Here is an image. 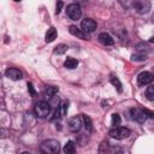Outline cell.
<instances>
[{
	"mask_svg": "<svg viewBox=\"0 0 154 154\" xmlns=\"http://www.w3.org/2000/svg\"><path fill=\"white\" fill-rule=\"evenodd\" d=\"M40 149H41L42 153H46V154H55V153L59 152L60 144L55 140H47V141L42 142Z\"/></svg>",
	"mask_w": 154,
	"mask_h": 154,
	"instance_id": "obj_1",
	"label": "cell"
},
{
	"mask_svg": "<svg viewBox=\"0 0 154 154\" xmlns=\"http://www.w3.org/2000/svg\"><path fill=\"white\" fill-rule=\"evenodd\" d=\"M51 112V105L46 101H40L35 105V114L37 118H46Z\"/></svg>",
	"mask_w": 154,
	"mask_h": 154,
	"instance_id": "obj_2",
	"label": "cell"
},
{
	"mask_svg": "<svg viewBox=\"0 0 154 154\" xmlns=\"http://www.w3.org/2000/svg\"><path fill=\"white\" fill-rule=\"evenodd\" d=\"M108 135L112 137V138H116V140H123V138H126L129 137L130 135V130L126 129V128H122V126H114L112 130H109Z\"/></svg>",
	"mask_w": 154,
	"mask_h": 154,
	"instance_id": "obj_3",
	"label": "cell"
},
{
	"mask_svg": "<svg viewBox=\"0 0 154 154\" xmlns=\"http://www.w3.org/2000/svg\"><path fill=\"white\" fill-rule=\"evenodd\" d=\"M66 14L70 19L72 20H77L81 18L82 16V10H81V6L78 4H71L67 6L66 8Z\"/></svg>",
	"mask_w": 154,
	"mask_h": 154,
	"instance_id": "obj_4",
	"label": "cell"
},
{
	"mask_svg": "<svg viewBox=\"0 0 154 154\" xmlns=\"http://www.w3.org/2000/svg\"><path fill=\"white\" fill-rule=\"evenodd\" d=\"M67 125H69L70 131H72V132H78V131L82 129V125H83V123H82V117H79V116L72 117V118L69 120Z\"/></svg>",
	"mask_w": 154,
	"mask_h": 154,
	"instance_id": "obj_5",
	"label": "cell"
},
{
	"mask_svg": "<svg viewBox=\"0 0 154 154\" xmlns=\"http://www.w3.org/2000/svg\"><path fill=\"white\" fill-rule=\"evenodd\" d=\"M130 113H131V117L134 120L138 122V123H143L146 119H147V113L144 109H141V108H131L130 109Z\"/></svg>",
	"mask_w": 154,
	"mask_h": 154,
	"instance_id": "obj_6",
	"label": "cell"
},
{
	"mask_svg": "<svg viewBox=\"0 0 154 154\" xmlns=\"http://www.w3.org/2000/svg\"><path fill=\"white\" fill-rule=\"evenodd\" d=\"M81 28L85 32H93L96 29V22L94 19H91V18H85V19L82 20Z\"/></svg>",
	"mask_w": 154,
	"mask_h": 154,
	"instance_id": "obj_7",
	"label": "cell"
},
{
	"mask_svg": "<svg viewBox=\"0 0 154 154\" xmlns=\"http://www.w3.org/2000/svg\"><path fill=\"white\" fill-rule=\"evenodd\" d=\"M5 75H6L7 78H10V79H12V81H18V79H22V78H23L22 71H20L19 69H16V67H10V69H7L6 72H5Z\"/></svg>",
	"mask_w": 154,
	"mask_h": 154,
	"instance_id": "obj_8",
	"label": "cell"
},
{
	"mask_svg": "<svg viewBox=\"0 0 154 154\" xmlns=\"http://www.w3.org/2000/svg\"><path fill=\"white\" fill-rule=\"evenodd\" d=\"M153 75L148 71H144V72H141L137 77V82L140 85H146V84H150L153 82Z\"/></svg>",
	"mask_w": 154,
	"mask_h": 154,
	"instance_id": "obj_9",
	"label": "cell"
},
{
	"mask_svg": "<svg viewBox=\"0 0 154 154\" xmlns=\"http://www.w3.org/2000/svg\"><path fill=\"white\" fill-rule=\"evenodd\" d=\"M99 41L105 46H111V45L114 43V40L112 38V36L109 34H107V32H101L99 35Z\"/></svg>",
	"mask_w": 154,
	"mask_h": 154,
	"instance_id": "obj_10",
	"label": "cell"
},
{
	"mask_svg": "<svg viewBox=\"0 0 154 154\" xmlns=\"http://www.w3.org/2000/svg\"><path fill=\"white\" fill-rule=\"evenodd\" d=\"M69 31H70V34H72L73 36L78 37V38H82V40H85V34L83 32V30L78 29L77 26L70 25V26H69Z\"/></svg>",
	"mask_w": 154,
	"mask_h": 154,
	"instance_id": "obj_11",
	"label": "cell"
},
{
	"mask_svg": "<svg viewBox=\"0 0 154 154\" xmlns=\"http://www.w3.org/2000/svg\"><path fill=\"white\" fill-rule=\"evenodd\" d=\"M57 38V29L54 26H51L48 29V31L46 32V42L47 43H51L53 42L54 40Z\"/></svg>",
	"mask_w": 154,
	"mask_h": 154,
	"instance_id": "obj_12",
	"label": "cell"
},
{
	"mask_svg": "<svg viewBox=\"0 0 154 154\" xmlns=\"http://www.w3.org/2000/svg\"><path fill=\"white\" fill-rule=\"evenodd\" d=\"M63 150H64V153H66V154H73V153L76 152V144H75V142H73V141L66 142V144L64 146Z\"/></svg>",
	"mask_w": 154,
	"mask_h": 154,
	"instance_id": "obj_13",
	"label": "cell"
},
{
	"mask_svg": "<svg viewBox=\"0 0 154 154\" xmlns=\"http://www.w3.org/2000/svg\"><path fill=\"white\" fill-rule=\"evenodd\" d=\"M77 65H78V61L76 59H73V58H67L65 60V63H64V66L66 69H76Z\"/></svg>",
	"mask_w": 154,
	"mask_h": 154,
	"instance_id": "obj_14",
	"label": "cell"
},
{
	"mask_svg": "<svg viewBox=\"0 0 154 154\" xmlns=\"http://www.w3.org/2000/svg\"><path fill=\"white\" fill-rule=\"evenodd\" d=\"M109 81H111V83L117 88V90L119 91V93H122V90H123V88H122V83H120V81L117 78V76H114V75H111V78H109Z\"/></svg>",
	"mask_w": 154,
	"mask_h": 154,
	"instance_id": "obj_15",
	"label": "cell"
},
{
	"mask_svg": "<svg viewBox=\"0 0 154 154\" xmlns=\"http://www.w3.org/2000/svg\"><path fill=\"white\" fill-rule=\"evenodd\" d=\"M82 118H83V120H84V126H85L87 131H88V132H91V131H93V123H91V119H90L88 116H83Z\"/></svg>",
	"mask_w": 154,
	"mask_h": 154,
	"instance_id": "obj_16",
	"label": "cell"
},
{
	"mask_svg": "<svg viewBox=\"0 0 154 154\" xmlns=\"http://www.w3.org/2000/svg\"><path fill=\"white\" fill-rule=\"evenodd\" d=\"M57 93H58V87H54V85H48V87H47V89H46V95H47L48 97L54 96Z\"/></svg>",
	"mask_w": 154,
	"mask_h": 154,
	"instance_id": "obj_17",
	"label": "cell"
},
{
	"mask_svg": "<svg viewBox=\"0 0 154 154\" xmlns=\"http://www.w3.org/2000/svg\"><path fill=\"white\" fill-rule=\"evenodd\" d=\"M120 116L118 114V113H113L112 114V118H111V124L113 125V126H118V125H120Z\"/></svg>",
	"mask_w": 154,
	"mask_h": 154,
	"instance_id": "obj_18",
	"label": "cell"
},
{
	"mask_svg": "<svg viewBox=\"0 0 154 154\" xmlns=\"http://www.w3.org/2000/svg\"><path fill=\"white\" fill-rule=\"evenodd\" d=\"M66 51H67V46L64 45V43H61V45H59V46L55 47L54 53H57V54H64Z\"/></svg>",
	"mask_w": 154,
	"mask_h": 154,
	"instance_id": "obj_19",
	"label": "cell"
},
{
	"mask_svg": "<svg viewBox=\"0 0 154 154\" xmlns=\"http://www.w3.org/2000/svg\"><path fill=\"white\" fill-rule=\"evenodd\" d=\"M146 96H147V99L150 100V101L154 100V88H153L152 85L148 87V89H147V91H146Z\"/></svg>",
	"mask_w": 154,
	"mask_h": 154,
	"instance_id": "obj_20",
	"label": "cell"
},
{
	"mask_svg": "<svg viewBox=\"0 0 154 154\" xmlns=\"http://www.w3.org/2000/svg\"><path fill=\"white\" fill-rule=\"evenodd\" d=\"M60 111H61V116H65L67 113V108H69V102L67 101H63L60 105Z\"/></svg>",
	"mask_w": 154,
	"mask_h": 154,
	"instance_id": "obj_21",
	"label": "cell"
},
{
	"mask_svg": "<svg viewBox=\"0 0 154 154\" xmlns=\"http://www.w3.org/2000/svg\"><path fill=\"white\" fill-rule=\"evenodd\" d=\"M60 117H63L61 116V111H60V106H58L57 108H55V111H54V114H53V117L51 118V120L53 122V120H57V119H59Z\"/></svg>",
	"mask_w": 154,
	"mask_h": 154,
	"instance_id": "obj_22",
	"label": "cell"
},
{
	"mask_svg": "<svg viewBox=\"0 0 154 154\" xmlns=\"http://www.w3.org/2000/svg\"><path fill=\"white\" fill-rule=\"evenodd\" d=\"M28 89H29L30 95H31L32 97H35V96H36V90H35V88H34L32 83H28Z\"/></svg>",
	"mask_w": 154,
	"mask_h": 154,
	"instance_id": "obj_23",
	"label": "cell"
},
{
	"mask_svg": "<svg viewBox=\"0 0 154 154\" xmlns=\"http://www.w3.org/2000/svg\"><path fill=\"white\" fill-rule=\"evenodd\" d=\"M63 5H64V4H63V1H61V0H58V2H57V14H58V13H60Z\"/></svg>",
	"mask_w": 154,
	"mask_h": 154,
	"instance_id": "obj_24",
	"label": "cell"
},
{
	"mask_svg": "<svg viewBox=\"0 0 154 154\" xmlns=\"http://www.w3.org/2000/svg\"><path fill=\"white\" fill-rule=\"evenodd\" d=\"M13 1H20V0H13Z\"/></svg>",
	"mask_w": 154,
	"mask_h": 154,
	"instance_id": "obj_25",
	"label": "cell"
},
{
	"mask_svg": "<svg viewBox=\"0 0 154 154\" xmlns=\"http://www.w3.org/2000/svg\"><path fill=\"white\" fill-rule=\"evenodd\" d=\"M0 136H1V130H0Z\"/></svg>",
	"mask_w": 154,
	"mask_h": 154,
	"instance_id": "obj_26",
	"label": "cell"
}]
</instances>
